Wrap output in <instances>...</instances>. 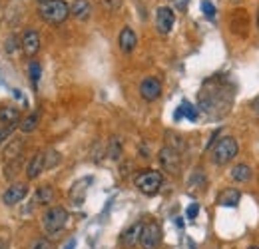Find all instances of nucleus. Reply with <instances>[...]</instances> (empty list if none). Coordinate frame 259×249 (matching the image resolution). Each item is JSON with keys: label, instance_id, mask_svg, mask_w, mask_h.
Listing matches in <instances>:
<instances>
[{"label": "nucleus", "instance_id": "1", "mask_svg": "<svg viewBox=\"0 0 259 249\" xmlns=\"http://www.w3.org/2000/svg\"><path fill=\"white\" fill-rule=\"evenodd\" d=\"M233 96L235 88L227 78L224 76L209 78L199 92V110L211 118H222L229 112L233 104Z\"/></svg>", "mask_w": 259, "mask_h": 249}, {"label": "nucleus", "instance_id": "2", "mask_svg": "<svg viewBox=\"0 0 259 249\" xmlns=\"http://www.w3.org/2000/svg\"><path fill=\"white\" fill-rule=\"evenodd\" d=\"M38 14L42 20L48 24H62L66 18L70 16V6L64 0H48L38 4Z\"/></svg>", "mask_w": 259, "mask_h": 249}, {"label": "nucleus", "instance_id": "3", "mask_svg": "<svg viewBox=\"0 0 259 249\" xmlns=\"http://www.w3.org/2000/svg\"><path fill=\"white\" fill-rule=\"evenodd\" d=\"M237 152H239L237 140L231 138V136H226V138H222L213 146V150H211V161L215 165H226V163H229L233 157L237 156Z\"/></svg>", "mask_w": 259, "mask_h": 249}, {"label": "nucleus", "instance_id": "4", "mask_svg": "<svg viewBox=\"0 0 259 249\" xmlns=\"http://www.w3.org/2000/svg\"><path fill=\"white\" fill-rule=\"evenodd\" d=\"M136 187L146 195H156L163 184V176L156 170H142L136 176Z\"/></svg>", "mask_w": 259, "mask_h": 249}, {"label": "nucleus", "instance_id": "5", "mask_svg": "<svg viewBox=\"0 0 259 249\" xmlns=\"http://www.w3.org/2000/svg\"><path fill=\"white\" fill-rule=\"evenodd\" d=\"M68 219L70 218H68V212H66L64 208L54 205V208H50V210L44 214V218H42V225H44L46 233L56 235V233H60V231L66 227Z\"/></svg>", "mask_w": 259, "mask_h": 249}, {"label": "nucleus", "instance_id": "6", "mask_svg": "<svg viewBox=\"0 0 259 249\" xmlns=\"http://www.w3.org/2000/svg\"><path fill=\"white\" fill-rule=\"evenodd\" d=\"M140 245H142V249H158L162 245V227H160V223H156V221L144 223Z\"/></svg>", "mask_w": 259, "mask_h": 249}, {"label": "nucleus", "instance_id": "7", "mask_svg": "<svg viewBox=\"0 0 259 249\" xmlns=\"http://www.w3.org/2000/svg\"><path fill=\"white\" fill-rule=\"evenodd\" d=\"M158 157H160V163H162V168L167 174H171V176L180 174V170H182V156H180V152L176 148L163 146Z\"/></svg>", "mask_w": 259, "mask_h": 249}, {"label": "nucleus", "instance_id": "8", "mask_svg": "<svg viewBox=\"0 0 259 249\" xmlns=\"http://www.w3.org/2000/svg\"><path fill=\"white\" fill-rule=\"evenodd\" d=\"M176 24V14L169 6H160L156 10V28L160 34H169Z\"/></svg>", "mask_w": 259, "mask_h": 249}, {"label": "nucleus", "instance_id": "9", "mask_svg": "<svg viewBox=\"0 0 259 249\" xmlns=\"http://www.w3.org/2000/svg\"><path fill=\"white\" fill-rule=\"evenodd\" d=\"M140 96L146 100V102H154L162 96V82L158 78H144L142 84H140Z\"/></svg>", "mask_w": 259, "mask_h": 249}, {"label": "nucleus", "instance_id": "10", "mask_svg": "<svg viewBox=\"0 0 259 249\" xmlns=\"http://www.w3.org/2000/svg\"><path fill=\"white\" fill-rule=\"evenodd\" d=\"M20 48H22V52L28 56V58H32L38 54V50H40V34L36 30H26L24 32V36H22V40H20Z\"/></svg>", "mask_w": 259, "mask_h": 249}, {"label": "nucleus", "instance_id": "11", "mask_svg": "<svg viewBox=\"0 0 259 249\" xmlns=\"http://www.w3.org/2000/svg\"><path fill=\"white\" fill-rule=\"evenodd\" d=\"M26 195H28V186H26V184H14V186H10L4 191L2 201H4L6 205H16V203L22 201Z\"/></svg>", "mask_w": 259, "mask_h": 249}, {"label": "nucleus", "instance_id": "12", "mask_svg": "<svg viewBox=\"0 0 259 249\" xmlns=\"http://www.w3.org/2000/svg\"><path fill=\"white\" fill-rule=\"evenodd\" d=\"M142 229H144V223L142 221H136L134 225H130L128 229L122 233V237H120V241H122V245L128 249H134L138 243H140V237H142Z\"/></svg>", "mask_w": 259, "mask_h": 249}, {"label": "nucleus", "instance_id": "13", "mask_svg": "<svg viewBox=\"0 0 259 249\" xmlns=\"http://www.w3.org/2000/svg\"><path fill=\"white\" fill-rule=\"evenodd\" d=\"M70 14L76 20H88L92 16V4L88 0H74L70 4Z\"/></svg>", "mask_w": 259, "mask_h": 249}, {"label": "nucleus", "instance_id": "14", "mask_svg": "<svg viewBox=\"0 0 259 249\" xmlns=\"http://www.w3.org/2000/svg\"><path fill=\"white\" fill-rule=\"evenodd\" d=\"M118 44H120V50L122 52H126V54H130L136 46H138V36H136V32L132 30V28H122V32H120V36H118Z\"/></svg>", "mask_w": 259, "mask_h": 249}, {"label": "nucleus", "instance_id": "15", "mask_svg": "<svg viewBox=\"0 0 259 249\" xmlns=\"http://www.w3.org/2000/svg\"><path fill=\"white\" fill-rule=\"evenodd\" d=\"M241 199V191L235 189V187H226L220 195H218V205H224V208H235Z\"/></svg>", "mask_w": 259, "mask_h": 249}, {"label": "nucleus", "instance_id": "16", "mask_svg": "<svg viewBox=\"0 0 259 249\" xmlns=\"http://www.w3.org/2000/svg\"><path fill=\"white\" fill-rule=\"evenodd\" d=\"M22 150H24V142L22 140H10L8 144H6V148H4V159H6V163H10V161H18L20 156H22Z\"/></svg>", "mask_w": 259, "mask_h": 249}, {"label": "nucleus", "instance_id": "17", "mask_svg": "<svg viewBox=\"0 0 259 249\" xmlns=\"http://www.w3.org/2000/svg\"><path fill=\"white\" fill-rule=\"evenodd\" d=\"M56 197V191L52 186H40L34 193V203L38 205H50Z\"/></svg>", "mask_w": 259, "mask_h": 249}, {"label": "nucleus", "instance_id": "18", "mask_svg": "<svg viewBox=\"0 0 259 249\" xmlns=\"http://www.w3.org/2000/svg\"><path fill=\"white\" fill-rule=\"evenodd\" d=\"M44 170H46V168H44V152H42V154H36V156L28 161V165H26V178H28V180H36Z\"/></svg>", "mask_w": 259, "mask_h": 249}, {"label": "nucleus", "instance_id": "19", "mask_svg": "<svg viewBox=\"0 0 259 249\" xmlns=\"http://www.w3.org/2000/svg\"><path fill=\"white\" fill-rule=\"evenodd\" d=\"M251 168L247 165V163H237V165H233L231 168V180H235V182H239V184H245V182H249L251 180Z\"/></svg>", "mask_w": 259, "mask_h": 249}, {"label": "nucleus", "instance_id": "20", "mask_svg": "<svg viewBox=\"0 0 259 249\" xmlns=\"http://www.w3.org/2000/svg\"><path fill=\"white\" fill-rule=\"evenodd\" d=\"M20 120V110L14 108V106H2L0 108V122L2 124H8V126H14L18 124Z\"/></svg>", "mask_w": 259, "mask_h": 249}, {"label": "nucleus", "instance_id": "21", "mask_svg": "<svg viewBox=\"0 0 259 249\" xmlns=\"http://www.w3.org/2000/svg\"><path fill=\"white\" fill-rule=\"evenodd\" d=\"M182 116H186L188 120L195 122V120H197V108H194L188 100H184V102L180 104V110H178V114H176V120H180Z\"/></svg>", "mask_w": 259, "mask_h": 249}, {"label": "nucleus", "instance_id": "22", "mask_svg": "<svg viewBox=\"0 0 259 249\" xmlns=\"http://www.w3.org/2000/svg\"><path fill=\"white\" fill-rule=\"evenodd\" d=\"M38 122H40V116H38V114H30V116H26V118L22 120L20 130H22L24 134H30V132H34V130L38 128Z\"/></svg>", "mask_w": 259, "mask_h": 249}, {"label": "nucleus", "instance_id": "23", "mask_svg": "<svg viewBox=\"0 0 259 249\" xmlns=\"http://www.w3.org/2000/svg\"><path fill=\"white\" fill-rule=\"evenodd\" d=\"M58 163H60V154H58L56 150L44 152V168H46V170H52V168H56Z\"/></svg>", "mask_w": 259, "mask_h": 249}, {"label": "nucleus", "instance_id": "24", "mask_svg": "<svg viewBox=\"0 0 259 249\" xmlns=\"http://www.w3.org/2000/svg\"><path fill=\"white\" fill-rule=\"evenodd\" d=\"M108 156L112 159H120V156H122V142L118 138H112L108 142Z\"/></svg>", "mask_w": 259, "mask_h": 249}, {"label": "nucleus", "instance_id": "25", "mask_svg": "<svg viewBox=\"0 0 259 249\" xmlns=\"http://www.w3.org/2000/svg\"><path fill=\"white\" fill-rule=\"evenodd\" d=\"M88 182H90V178L80 180L78 184H74V187H72V197H74L76 201H82V197H84V193H86V187H82V186L88 184Z\"/></svg>", "mask_w": 259, "mask_h": 249}, {"label": "nucleus", "instance_id": "26", "mask_svg": "<svg viewBox=\"0 0 259 249\" xmlns=\"http://www.w3.org/2000/svg\"><path fill=\"white\" fill-rule=\"evenodd\" d=\"M30 249H54V245H52V241L48 237H38V239L32 241Z\"/></svg>", "mask_w": 259, "mask_h": 249}, {"label": "nucleus", "instance_id": "27", "mask_svg": "<svg viewBox=\"0 0 259 249\" xmlns=\"http://www.w3.org/2000/svg\"><path fill=\"white\" fill-rule=\"evenodd\" d=\"M201 12H203L207 18H213V16H215V6H213V2L201 0Z\"/></svg>", "mask_w": 259, "mask_h": 249}, {"label": "nucleus", "instance_id": "28", "mask_svg": "<svg viewBox=\"0 0 259 249\" xmlns=\"http://www.w3.org/2000/svg\"><path fill=\"white\" fill-rule=\"evenodd\" d=\"M30 78H32L34 84H38L40 82V74H42V68H40V64L38 62H30Z\"/></svg>", "mask_w": 259, "mask_h": 249}, {"label": "nucleus", "instance_id": "29", "mask_svg": "<svg viewBox=\"0 0 259 249\" xmlns=\"http://www.w3.org/2000/svg\"><path fill=\"white\" fill-rule=\"evenodd\" d=\"M171 4H174V8H176L178 12H186V10H188L190 0H171Z\"/></svg>", "mask_w": 259, "mask_h": 249}, {"label": "nucleus", "instance_id": "30", "mask_svg": "<svg viewBox=\"0 0 259 249\" xmlns=\"http://www.w3.org/2000/svg\"><path fill=\"white\" fill-rule=\"evenodd\" d=\"M12 130H14V126H8V128H2L0 130V146L10 138V134H12Z\"/></svg>", "mask_w": 259, "mask_h": 249}, {"label": "nucleus", "instance_id": "31", "mask_svg": "<svg viewBox=\"0 0 259 249\" xmlns=\"http://www.w3.org/2000/svg\"><path fill=\"white\" fill-rule=\"evenodd\" d=\"M197 214H199V205H197V203H192V205L188 208V212H186L188 219H195L197 218Z\"/></svg>", "mask_w": 259, "mask_h": 249}, {"label": "nucleus", "instance_id": "32", "mask_svg": "<svg viewBox=\"0 0 259 249\" xmlns=\"http://www.w3.org/2000/svg\"><path fill=\"white\" fill-rule=\"evenodd\" d=\"M8 245H10L8 243V235H2L0 233V249H8Z\"/></svg>", "mask_w": 259, "mask_h": 249}, {"label": "nucleus", "instance_id": "33", "mask_svg": "<svg viewBox=\"0 0 259 249\" xmlns=\"http://www.w3.org/2000/svg\"><path fill=\"white\" fill-rule=\"evenodd\" d=\"M251 110H253V112H255V114L259 116V96L255 98V100H253V102H251Z\"/></svg>", "mask_w": 259, "mask_h": 249}, {"label": "nucleus", "instance_id": "34", "mask_svg": "<svg viewBox=\"0 0 259 249\" xmlns=\"http://www.w3.org/2000/svg\"><path fill=\"white\" fill-rule=\"evenodd\" d=\"M14 42H16V38H14V36H12V38H8V46H6V50H8V52H12V50H14Z\"/></svg>", "mask_w": 259, "mask_h": 249}, {"label": "nucleus", "instance_id": "35", "mask_svg": "<svg viewBox=\"0 0 259 249\" xmlns=\"http://www.w3.org/2000/svg\"><path fill=\"white\" fill-rule=\"evenodd\" d=\"M74 247H76V239H70V241L66 243V247H64V249H74Z\"/></svg>", "mask_w": 259, "mask_h": 249}, {"label": "nucleus", "instance_id": "36", "mask_svg": "<svg viewBox=\"0 0 259 249\" xmlns=\"http://www.w3.org/2000/svg\"><path fill=\"white\" fill-rule=\"evenodd\" d=\"M40 2H48V0H38V4H40Z\"/></svg>", "mask_w": 259, "mask_h": 249}, {"label": "nucleus", "instance_id": "37", "mask_svg": "<svg viewBox=\"0 0 259 249\" xmlns=\"http://www.w3.org/2000/svg\"><path fill=\"white\" fill-rule=\"evenodd\" d=\"M257 26H259V12H257Z\"/></svg>", "mask_w": 259, "mask_h": 249}, {"label": "nucleus", "instance_id": "38", "mask_svg": "<svg viewBox=\"0 0 259 249\" xmlns=\"http://www.w3.org/2000/svg\"><path fill=\"white\" fill-rule=\"evenodd\" d=\"M249 249H259V247H255V245H253V247H249Z\"/></svg>", "mask_w": 259, "mask_h": 249}]
</instances>
